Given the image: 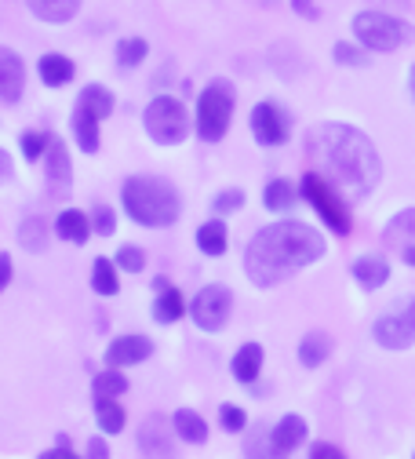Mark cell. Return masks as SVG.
Instances as JSON below:
<instances>
[{
  "label": "cell",
  "mask_w": 415,
  "mask_h": 459,
  "mask_svg": "<svg viewBox=\"0 0 415 459\" xmlns=\"http://www.w3.org/2000/svg\"><path fill=\"white\" fill-rule=\"evenodd\" d=\"M307 157L342 201H365L383 179V160L376 143L361 128L342 121L314 125L307 132Z\"/></svg>",
  "instance_id": "1"
},
{
  "label": "cell",
  "mask_w": 415,
  "mask_h": 459,
  "mask_svg": "<svg viewBox=\"0 0 415 459\" xmlns=\"http://www.w3.org/2000/svg\"><path fill=\"white\" fill-rule=\"evenodd\" d=\"M328 252L324 238L314 226L299 219H281L273 226H263L245 248V273L259 289H273L295 277L299 270L314 266Z\"/></svg>",
  "instance_id": "2"
},
{
  "label": "cell",
  "mask_w": 415,
  "mask_h": 459,
  "mask_svg": "<svg viewBox=\"0 0 415 459\" xmlns=\"http://www.w3.org/2000/svg\"><path fill=\"white\" fill-rule=\"evenodd\" d=\"M121 201H125V212L132 215V222H139L146 230L171 226L183 212L179 190L160 176H132L121 186Z\"/></svg>",
  "instance_id": "3"
},
{
  "label": "cell",
  "mask_w": 415,
  "mask_h": 459,
  "mask_svg": "<svg viewBox=\"0 0 415 459\" xmlns=\"http://www.w3.org/2000/svg\"><path fill=\"white\" fill-rule=\"evenodd\" d=\"M233 106H237V91L229 81H212L201 99H197V135L204 143H219L229 132L233 121Z\"/></svg>",
  "instance_id": "4"
},
{
  "label": "cell",
  "mask_w": 415,
  "mask_h": 459,
  "mask_svg": "<svg viewBox=\"0 0 415 459\" xmlns=\"http://www.w3.org/2000/svg\"><path fill=\"white\" fill-rule=\"evenodd\" d=\"M143 125H146L153 143L179 146L190 135V109L183 106V99H175V95H157L143 113Z\"/></svg>",
  "instance_id": "5"
},
{
  "label": "cell",
  "mask_w": 415,
  "mask_h": 459,
  "mask_svg": "<svg viewBox=\"0 0 415 459\" xmlns=\"http://www.w3.org/2000/svg\"><path fill=\"white\" fill-rule=\"evenodd\" d=\"M353 37L368 51H397L401 44L415 40V30L386 12H358L353 15Z\"/></svg>",
  "instance_id": "6"
},
{
  "label": "cell",
  "mask_w": 415,
  "mask_h": 459,
  "mask_svg": "<svg viewBox=\"0 0 415 459\" xmlns=\"http://www.w3.org/2000/svg\"><path fill=\"white\" fill-rule=\"evenodd\" d=\"M299 197H307V204L321 215V222L328 226V230H335L339 238H346L350 234V226H353V219H350V208H346V201L317 176V171H307L303 176V183H299Z\"/></svg>",
  "instance_id": "7"
},
{
  "label": "cell",
  "mask_w": 415,
  "mask_h": 459,
  "mask_svg": "<svg viewBox=\"0 0 415 459\" xmlns=\"http://www.w3.org/2000/svg\"><path fill=\"white\" fill-rule=\"evenodd\" d=\"M233 314V292L226 284H204L190 303V317L201 332H222Z\"/></svg>",
  "instance_id": "8"
},
{
  "label": "cell",
  "mask_w": 415,
  "mask_h": 459,
  "mask_svg": "<svg viewBox=\"0 0 415 459\" xmlns=\"http://www.w3.org/2000/svg\"><path fill=\"white\" fill-rule=\"evenodd\" d=\"M288 113H284V106H277V102H259L255 109H252V135H255V143L259 146H281L284 139H288Z\"/></svg>",
  "instance_id": "9"
},
{
  "label": "cell",
  "mask_w": 415,
  "mask_h": 459,
  "mask_svg": "<svg viewBox=\"0 0 415 459\" xmlns=\"http://www.w3.org/2000/svg\"><path fill=\"white\" fill-rule=\"evenodd\" d=\"M135 441H139L143 459H175V430L168 427L164 416H146Z\"/></svg>",
  "instance_id": "10"
},
{
  "label": "cell",
  "mask_w": 415,
  "mask_h": 459,
  "mask_svg": "<svg viewBox=\"0 0 415 459\" xmlns=\"http://www.w3.org/2000/svg\"><path fill=\"white\" fill-rule=\"evenodd\" d=\"M372 335H376L379 347H386V351H408L415 342V325H411V317L404 310H390V314H383L376 321Z\"/></svg>",
  "instance_id": "11"
},
{
  "label": "cell",
  "mask_w": 415,
  "mask_h": 459,
  "mask_svg": "<svg viewBox=\"0 0 415 459\" xmlns=\"http://www.w3.org/2000/svg\"><path fill=\"white\" fill-rule=\"evenodd\" d=\"M383 241H386V248H393L408 266H415V208H404V212H397V215L386 222Z\"/></svg>",
  "instance_id": "12"
},
{
  "label": "cell",
  "mask_w": 415,
  "mask_h": 459,
  "mask_svg": "<svg viewBox=\"0 0 415 459\" xmlns=\"http://www.w3.org/2000/svg\"><path fill=\"white\" fill-rule=\"evenodd\" d=\"M26 91V63L12 48H0V102L15 106Z\"/></svg>",
  "instance_id": "13"
},
{
  "label": "cell",
  "mask_w": 415,
  "mask_h": 459,
  "mask_svg": "<svg viewBox=\"0 0 415 459\" xmlns=\"http://www.w3.org/2000/svg\"><path fill=\"white\" fill-rule=\"evenodd\" d=\"M150 354H153V342L146 335H121L106 347V365L109 368H132V365L146 361Z\"/></svg>",
  "instance_id": "14"
},
{
  "label": "cell",
  "mask_w": 415,
  "mask_h": 459,
  "mask_svg": "<svg viewBox=\"0 0 415 459\" xmlns=\"http://www.w3.org/2000/svg\"><path fill=\"white\" fill-rule=\"evenodd\" d=\"M44 179L55 194H66L73 186V168H70V157H66V146L51 139L48 150H44Z\"/></svg>",
  "instance_id": "15"
},
{
  "label": "cell",
  "mask_w": 415,
  "mask_h": 459,
  "mask_svg": "<svg viewBox=\"0 0 415 459\" xmlns=\"http://www.w3.org/2000/svg\"><path fill=\"white\" fill-rule=\"evenodd\" d=\"M307 420L303 416H295V412H288V416H281L277 420V427L273 430H266L270 434V441H273V448L281 452V455H291L299 445H307Z\"/></svg>",
  "instance_id": "16"
},
{
  "label": "cell",
  "mask_w": 415,
  "mask_h": 459,
  "mask_svg": "<svg viewBox=\"0 0 415 459\" xmlns=\"http://www.w3.org/2000/svg\"><path fill=\"white\" fill-rule=\"evenodd\" d=\"M55 238L70 241V245H84L91 238V219L81 208H63L58 219H55Z\"/></svg>",
  "instance_id": "17"
},
{
  "label": "cell",
  "mask_w": 415,
  "mask_h": 459,
  "mask_svg": "<svg viewBox=\"0 0 415 459\" xmlns=\"http://www.w3.org/2000/svg\"><path fill=\"white\" fill-rule=\"evenodd\" d=\"M350 270H353V281H358L365 292H376L390 281V263L383 255H361Z\"/></svg>",
  "instance_id": "18"
},
{
  "label": "cell",
  "mask_w": 415,
  "mask_h": 459,
  "mask_svg": "<svg viewBox=\"0 0 415 459\" xmlns=\"http://www.w3.org/2000/svg\"><path fill=\"white\" fill-rule=\"evenodd\" d=\"M229 372H233V379L237 383H255L259 379V372H263V347L259 342H245L241 351L233 354V361H229Z\"/></svg>",
  "instance_id": "19"
},
{
  "label": "cell",
  "mask_w": 415,
  "mask_h": 459,
  "mask_svg": "<svg viewBox=\"0 0 415 459\" xmlns=\"http://www.w3.org/2000/svg\"><path fill=\"white\" fill-rule=\"evenodd\" d=\"M26 4L40 22H51V26L73 22V15L81 12V0H26Z\"/></svg>",
  "instance_id": "20"
},
{
  "label": "cell",
  "mask_w": 415,
  "mask_h": 459,
  "mask_svg": "<svg viewBox=\"0 0 415 459\" xmlns=\"http://www.w3.org/2000/svg\"><path fill=\"white\" fill-rule=\"evenodd\" d=\"M37 70H40V81L48 84V88H66L70 81H73V63L66 59V55H58V51H48V55H40V63H37Z\"/></svg>",
  "instance_id": "21"
},
{
  "label": "cell",
  "mask_w": 415,
  "mask_h": 459,
  "mask_svg": "<svg viewBox=\"0 0 415 459\" xmlns=\"http://www.w3.org/2000/svg\"><path fill=\"white\" fill-rule=\"evenodd\" d=\"M171 430H175V437L186 441V445H204L208 441V423L194 409H179V412H175L171 416Z\"/></svg>",
  "instance_id": "22"
},
{
  "label": "cell",
  "mask_w": 415,
  "mask_h": 459,
  "mask_svg": "<svg viewBox=\"0 0 415 459\" xmlns=\"http://www.w3.org/2000/svg\"><path fill=\"white\" fill-rule=\"evenodd\" d=\"M263 204H266V212L284 215V212H291L295 204H299V186H295L291 179H273L263 190Z\"/></svg>",
  "instance_id": "23"
},
{
  "label": "cell",
  "mask_w": 415,
  "mask_h": 459,
  "mask_svg": "<svg viewBox=\"0 0 415 459\" xmlns=\"http://www.w3.org/2000/svg\"><path fill=\"white\" fill-rule=\"evenodd\" d=\"M186 314V299L179 289H171V284H164V289H157V303H153V321L157 325H175Z\"/></svg>",
  "instance_id": "24"
},
{
  "label": "cell",
  "mask_w": 415,
  "mask_h": 459,
  "mask_svg": "<svg viewBox=\"0 0 415 459\" xmlns=\"http://www.w3.org/2000/svg\"><path fill=\"white\" fill-rule=\"evenodd\" d=\"M332 354V335L328 332H307L303 342H299V361L307 368H321Z\"/></svg>",
  "instance_id": "25"
},
{
  "label": "cell",
  "mask_w": 415,
  "mask_h": 459,
  "mask_svg": "<svg viewBox=\"0 0 415 459\" xmlns=\"http://www.w3.org/2000/svg\"><path fill=\"white\" fill-rule=\"evenodd\" d=\"M197 248L204 255H222L229 248V230L222 219H208L201 230H197Z\"/></svg>",
  "instance_id": "26"
},
{
  "label": "cell",
  "mask_w": 415,
  "mask_h": 459,
  "mask_svg": "<svg viewBox=\"0 0 415 459\" xmlns=\"http://www.w3.org/2000/svg\"><path fill=\"white\" fill-rule=\"evenodd\" d=\"M77 106H81V109H88L95 121H106L109 113H113V91H109V88H102V84H88V88L77 95Z\"/></svg>",
  "instance_id": "27"
},
{
  "label": "cell",
  "mask_w": 415,
  "mask_h": 459,
  "mask_svg": "<svg viewBox=\"0 0 415 459\" xmlns=\"http://www.w3.org/2000/svg\"><path fill=\"white\" fill-rule=\"evenodd\" d=\"M70 128H73V139H77V146L84 150V153H95L99 150V121L91 117L88 109H73V117H70Z\"/></svg>",
  "instance_id": "28"
},
{
  "label": "cell",
  "mask_w": 415,
  "mask_h": 459,
  "mask_svg": "<svg viewBox=\"0 0 415 459\" xmlns=\"http://www.w3.org/2000/svg\"><path fill=\"white\" fill-rule=\"evenodd\" d=\"M91 289L99 292V296H117L121 292V277H117V266H113V259H95L91 263Z\"/></svg>",
  "instance_id": "29"
},
{
  "label": "cell",
  "mask_w": 415,
  "mask_h": 459,
  "mask_svg": "<svg viewBox=\"0 0 415 459\" xmlns=\"http://www.w3.org/2000/svg\"><path fill=\"white\" fill-rule=\"evenodd\" d=\"M95 423H99L102 434H121L125 423H128V416H125V409L117 405V401H102V397H95Z\"/></svg>",
  "instance_id": "30"
},
{
  "label": "cell",
  "mask_w": 415,
  "mask_h": 459,
  "mask_svg": "<svg viewBox=\"0 0 415 459\" xmlns=\"http://www.w3.org/2000/svg\"><path fill=\"white\" fill-rule=\"evenodd\" d=\"M19 245L26 248V252H44L48 248V222L44 219H37V215H30L22 226H19Z\"/></svg>",
  "instance_id": "31"
},
{
  "label": "cell",
  "mask_w": 415,
  "mask_h": 459,
  "mask_svg": "<svg viewBox=\"0 0 415 459\" xmlns=\"http://www.w3.org/2000/svg\"><path fill=\"white\" fill-rule=\"evenodd\" d=\"M91 390H95V397H102V401H117L121 394H128V379L121 376V372H99L95 376V383H91Z\"/></svg>",
  "instance_id": "32"
},
{
  "label": "cell",
  "mask_w": 415,
  "mask_h": 459,
  "mask_svg": "<svg viewBox=\"0 0 415 459\" xmlns=\"http://www.w3.org/2000/svg\"><path fill=\"white\" fill-rule=\"evenodd\" d=\"M146 55H150V44H146L143 37H125L121 44H117V63H121L125 70H128V66H139Z\"/></svg>",
  "instance_id": "33"
},
{
  "label": "cell",
  "mask_w": 415,
  "mask_h": 459,
  "mask_svg": "<svg viewBox=\"0 0 415 459\" xmlns=\"http://www.w3.org/2000/svg\"><path fill=\"white\" fill-rule=\"evenodd\" d=\"M245 455H248V459H288V455H281V452L273 448V441H270V434H266V430H255V434H248Z\"/></svg>",
  "instance_id": "34"
},
{
  "label": "cell",
  "mask_w": 415,
  "mask_h": 459,
  "mask_svg": "<svg viewBox=\"0 0 415 459\" xmlns=\"http://www.w3.org/2000/svg\"><path fill=\"white\" fill-rule=\"evenodd\" d=\"M113 266H117V270H128V273H139V270L146 266V255H143L139 245H121V252H117Z\"/></svg>",
  "instance_id": "35"
},
{
  "label": "cell",
  "mask_w": 415,
  "mask_h": 459,
  "mask_svg": "<svg viewBox=\"0 0 415 459\" xmlns=\"http://www.w3.org/2000/svg\"><path fill=\"white\" fill-rule=\"evenodd\" d=\"M88 219H91V234H102V238H109L113 230H117V215H113V208H109V204H95Z\"/></svg>",
  "instance_id": "36"
},
{
  "label": "cell",
  "mask_w": 415,
  "mask_h": 459,
  "mask_svg": "<svg viewBox=\"0 0 415 459\" xmlns=\"http://www.w3.org/2000/svg\"><path fill=\"white\" fill-rule=\"evenodd\" d=\"M332 59H335V63H342V66H368V55H365L361 48L346 44V40H339V44L332 48Z\"/></svg>",
  "instance_id": "37"
},
{
  "label": "cell",
  "mask_w": 415,
  "mask_h": 459,
  "mask_svg": "<svg viewBox=\"0 0 415 459\" xmlns=\"http://www.w3.org/2000/svg\"><path fill=\"white\" fill-rule=\"evenodd\" d=\"M219 423H222V430H229V434H241V430L248 427V412H241L237 405H222V409H219Z\"/></svg>",
  "instance_id": "38"
},
{
  "label": "cell",
  "mask_w": 415,
  "mask_h": 459,
  "mask_svg": "<svg viewBox=\"0 0 415 459\" xmlns=\"http://www.w3.org/2000/svg\"><path fill=\"white\" fill-rule=\"evenodd\" d=\"M48 143H51V135H44V132H26V135H22V157H26V160H40L44 150H48Z\"/></svg>",
  "instance_id": "39"
},
{
  "label": "cell",
  "mask_w": 415,
  "mask_h": 459,
  "mask_svg": "<svg viewBox=\"0 0 415 459\" xmlns=\"http://www.w3.org/2000/svg\"><path fill=\"white\" fill-rule=\"evenodd\" d=\"M241 204H245V194H241V190H222V194L212 201V208H215L219 215H226V212H237Z\"/></svg>",
  "instance_id": "40"
},
{
  "label": "cell",
  "mask_w": 415,
  "mask_h": 459,
  "mask_svg": "<svg viewBox=\"0 0 415 459\" xmlns=\"http://www.w3.org/2000/svg\"><path fill=\"white\" fill-rule=\"evenodd\" d=\"M310 459H346L342 448H335L332 441H314L310 445Z\"/></svg>",
  "instance_id": "41"
},
{
  "label": "cell",
  "mask_w": 415,
  "mask_h": 459,
  "mask_svg": "<svg viewBox=\"0 0 415 459\" xmlns=\"http://www.w3.org/2000/svg\"><path fill=\"white\" fill-rule=\"evenodd\" d=\"M12 273H15V266H12V255L8 252H0V292L12 284Z\"/></svg>",
  "instance_id": "42"
},
{
  "label": "cell",
  "mask_w": 415,
  "mask_h": 459,
  "mask_svg": "<svg viewBox=\"0 0 415 459\" xmlns=\"http://www.w3.org/2000/svg\"><path fill=\"white\" fill-rule=\"evenodd\" d=\"M84 459H109V445H106V437H91Z\"/></svg>",
  "instance_id": "43"
},
{
  "label": "cell",
  "mask_w": 415,
  "mask_h": 459,
  "mask_svg": "<svg viewBox=\"0 0 415 459\" xmlns=\"http://www.w3.org/2000/svg\"><path fill=\"white\" fill-rule=\"evenodd\" d=\"M37 459H81V455H77L73 448H58V445H55V448H48V452H40Z\"/></svg>",
  "instance_id": "44"
},
{
  "label": "cell",
  "mask_w": 415,
  "mask_h": 459,
  "mask_svg": "<svg viewBox=\"0 0 415 459\" xmlns=\"http://www.w3.org/2000/svg\"><path fill=\"white\" fill-rule=\"evenodd\" d=\"M291 8L299 12V15H307V19H317V4H314V0H291Z\"/></svg>",
  "instance_id": "45"
},
{
  "label": "cell",
  "mask_w": 415,
  "mask_h": 459,
  "mask_svg": "<svg viewBox=\"0 0 415 459\" xmlns=\"http://www.w3.org/2000/svg\"><path fill=\"white\" fill-rule=\"evenodd\" d=\"M12 176H15V164H12V157L4 150H0V183H8Z\"/></svg>",
  "instance_id": "46"
},
{
  "label": "cell",
  "mask_w": 415,
  "mask_h": 459,
  "mask_svg": "<svg viewBox=\"0 0 415 459\" xmlns=\"http://www.w3.org/2000/svg\"><path fill=\"white\" fill-rule=\"evenodd\" d=\"M401 310H404V314H408V317H411V325H415V296H411V299H408V303H404V307H401Z\"/></svg>",
  "instance_id": "47"
},
{
  "label": "cell",
  "mask_w": 415,
  "mask_h": 459,
  "mask_svg": "<svg viewBox=\"0 0 415 459\" xmlns=\"http://www.w3.org/2000/svg\"><path fill=\"white\" fill-rule=\"evenodd\" d=\"M408 88H411V99H415V66H411V74H408Z\"/></svg>",
  "instance_id": "48"
},
{
  "label": "cell",
  "mask_w": 415,
  "mask_h": 459,
  "mask_svg": "<svg viewBox=\"0 0 415 459\" xmlns=\"http://www.w3.org/2000/svg\"><path fill=\"white\" fill-rule=\"evenodd\" d=\"M411 459H415V455H411Z\"/></svg>",
  "instance_id": "49"
}]
</instances>
